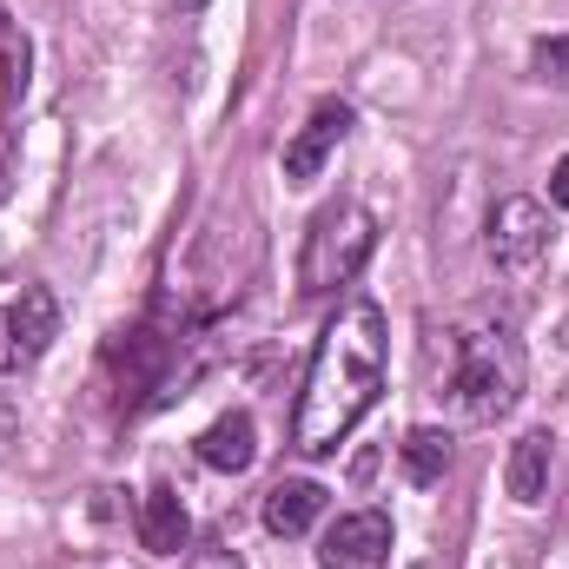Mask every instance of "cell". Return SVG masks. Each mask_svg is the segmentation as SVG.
I'll list each match as a JSON object with an SVG mask.
<instances>
[{
  "label": "cell",
  "mask_w": 569,
  "mask_h": 569,
  "mask_svg": "<svg viewBox=\"0 0 569 569\" xmlns=\"http://www.w3.org/2000/svg\"><path fill=\"white\" fill-rule=\"evenodd\" d=\"M385 365H391V338H385V311L371 298L338 305V318L325 325L311 365H305V391L291 411V443L305 457H331L358 418L378 405L385 391Z\"/></svg>",
  "instance_id": "cell-1"
},
{
  "label": "cell",
  "mask_w": 569,
  "mask_h": 569,
  "mask_svg": "<svg viewBox=\"0 0 569 569\" xmlns=\"http://www.w3.org/2000/svg\"><path fill=\"white\" fill-rule=\"evenodd\" d=\"M463 425H497L523 398V345L510 325H463L450 338V378L437 391Z\"/></svg>",
  "instance_id": "cell-2"
},
{
  "label": "cell",
  "mask_w": 569,
  "mask_h": 569,
  "mask_svg": "<svg viewBox=\"0 0 569 569\" xmlns=\"http://www.w3.org/2000/svg\"><path fill=\"white\" fill-rule=\"evenodd\" d=\"M378 246V212L365 199H331L318 206V219L305 226V246H298V291L305 298H325L338 284H351L365 272Z\"/></svg>",
  "instance_id": "cell-3"
},
{
  "label": "cell",
  "mask_w": 569,
  "mask_h": 569,
  "mask_svg": "<svg viewBox=\"0 0 569 569\" xmlns=\"http://www.w3.org/2000/svg\"><path fill=\"white\" fill-rule=\"evenodd\" d=\"M53 338H60V305L47 284H20L13 298H0V378L33 371Z\"/></svg>",
  "instance_id": "cell-4"
},
{
  "label": "cell",
  "mask_w": 569,
  "mask_h": 569,
  "mask_svg": "<svg viewBox=\"0 0 569 569\" xmlns=\"http://www.w3.org/2000/svg\"><path fill=\"white\" fill-rule=\"evenodd\" d=\"M543 252H550V212L537 199H503L490 212V259L523 279L543 266Z\"/></svg>",
  "instance_id": "cell-5"
},
{
  "label": "cell",
  "mask_w": 569,
  "mask_h": 569,
  "mask_svg": "<svg viewBox=\"0 0 569 569\" xmlns=\"http://www.w3.org/2000/svg\"><path fill=\"white\" fill-rule=\"evenodd\" d=\"M385 557H391V517L385 510H351L318 543V569H371Z\"/></svg>",
  "instance_id": "cell-6"
},
{
  "label": "cell",
  "mask_w": 569,
  "mask_h": 569,
  "mask_svg": "<svg viewBox=\"0 0 569 569\" xmlns=\"http://www.w3.org/2000/svg\"><path fill=\"white\" fill-rule=\"evenodd\" d=\"M345 133H351V107H345V100H318L311 120L298 127V140L284 146V179H291V186H311V179L325 172V159L345 146Z\"/></svg>",
  "instance_id": "cell-7"
},
{
  "label": "cell",
  "mask_w": 569,
  "mask_h": 569,
  "mask_svg": "<svg viewBox=\"0 0 569 569\" xmlns=\"http://www.w3.org/2000/svg\"><path fill=\"white\" fill-rule=\"evenodd\" d=\"M186 537H192V517H186L179 490L172 483H152L146 503H140V550L146 557H179Z\"/></svg>",
  "instance_id": "cell-8"
},
{
  "label": "cell",
  "mask_w": 569,
  "mask_h": 569,
  "mask_svg": "<svg viewBox=\"0 0 569 569\" xmlns=\"http://www.w3.org/2000/svg\"><path fill=\"white\" fill-rule=\"evenodd\" d=\"M252 457H259V425L246 411H226L219 425H206V437H199V463L206 470L239 477V470H252Z\"/></svg>",
  "instance_id": "cell-9"
},
{
  "label": "cell",
  "mask_w": 569,
  "mask_h": 569,
  "mask_svg": "<svg viewBox=\"0 0 569 569\" xmlns=\"http://www.w3.org/2000/svg\"><path fill=\"white\" fill-rule=\"evenodd\" d=\"M318 517H325V483L284 477V483L266 490V530H272V537H305Z\"/></svg>",
  "instance_id": "cell-10"
},
{
  "label": "cell",
  "mask_w": 569,
  "mask_h": 569,
  "mask_svg": "<svg viewBox=\"0 0 569 569\" xmlns=\"http://www.w3.org/2000/svg\"><path fill=\"white\" fill-rule=\"evenodd\" d=\"M503 483H510L517 503H543V490H550V430H523V437H517Z\"/></svg>",
  "instance_id": "cell-11"
},
{
  "label": "cell",
  "mask_w": 569,
  "mask_h": 569,
  "mask_svg": "<svg viewBox=\"0 0 569 569\" xmlns=\"http://www.w3.org/2000/svg\"><path fill=\"white\" fill-rule=\"evenodd\" d=\"M398 457H405V477L430 490V483H443V470H450V437L443 430H411L405 443H398Z\"/></svg>",
  "instance_id": "cell-12"
},
{
  "label": "cell",
  "mask_w": 569,
  "mask_h": 569,
  "mask_svg": "<svg viewBox=\"0 0 569 569\" xmlns=\"http://www.w3.org/2000/svg\"><path fill=\"white\" fill-rule=\"evenodd\" d=\"M530 67H537L543 80H557V87H569V40H537Z\"/></svg>",
  "instance_id": "cell-13"
},
{
  "label": "cell",
  "mask_w": 569,
  "mask_h": 569,
  "mask_svg": "<svg viewBox=\"0 0 569 569\" xmlns=\"http://www.w3.org/2000/svg\"><path fill=\"white\" fill-rule=\"evenodd\" d=\"M186 569H246V563H239V550H199Z\"/></svg>",
  "instance_id": "cell-14"
},
{
  "label": "cell",
  "mask_w": 569,
  "mask_h": 569,
  "mask_svg": "<svg viewBox=\"0 0 569 569\" xmlns=\"http://www.w3.org/2000/svg\"><path fill=\"white\" fill-rule=\"evenodd\" d=\"M550 199L569 212V159H557V172H550Z\"/></svg>",
  "instance_id": "cell-15"
},
{
  "label": "cell",
  "mask_w": 569,
  "mask_h": 569,
  "mask_svg": "<svg viewBox=\"0 0 569 569\" xmlns=\"http://www.w3.org/2000/svg\"><path fill=\"white\" fill-rule=\"evenodd\" d=\"M13 425H20V418H13V405H7V391H0V457H7V443H13Z\"/></svg>",
  "instance_id": "cell-16"
},
{
  "label": "cell",
  "mask_w": 569,
  "mask_h": 569,
  "mask_svg": "<svg viewBox=\"0 0 569 569\" xmlns=\"http://www.w3.org/2000/svg\"><path fill=\"white\" fill-rule=\"evenodd\" d=\"M557 345H569V318H563V338H557Z\"/></svg>",
  "instance_id": "cell-17"
}]
</instances>
